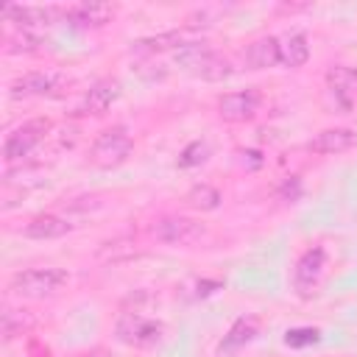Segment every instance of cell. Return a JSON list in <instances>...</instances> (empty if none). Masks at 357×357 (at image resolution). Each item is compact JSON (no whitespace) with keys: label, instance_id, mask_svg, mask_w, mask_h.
Returning a JSON list of instances; mask_svg holds the SVG:
<instances>
[{"label":"cell","instance_id":"cell-1","mask_svg":"<svg viewBox=\"0 0 357 357\" xmlns=\"http://www.w3.org/2000/svg\"><path fill=\"white\" fill-rule=\"evenodd\" d=\"M67 282V273L59 268H31L11 276V290L25 298H45L53 296Z\"/></svg>","mask_w":357,"mask_h":357},{"label":"cell","instance_id":"cell-2","mask_svg":"<svg viewBox=\"0 0 357 357\" xmlns=\"http://www.w3.org/2000/svg\"><path fill=\"white\" fill-rule=\"evenodd\" d=\"M176 56H178V64H184V70H190L204 81H223L231 75V64L223 56L212 53L206 45H192Z\"/></svg>","mask_w":357,"mask_h":357},{"label":"cell","instance_id":"cell-3","mask_svg":"<svg viewBox=\"0 0 357 357\" xmlns=\"http://www.w3.org/2000/svg\"><path fill=\"white\" fill-rule=\"evenodd\" d=\"M201 234H204V226L184 215H170V218H162L153 223V237L167 245H190V243L201 240Z\"/></svg>","mask_w":357,"mask_h":357},{"label":"cell","instance_id":"cell-4","mask_svg":"<svg viewBox=\"0 0 357 357\" xmlns=\"http://www.w3.org/2000/svg\"><path fill=\"white\" fill-rule=\"evenodd\" d=\"M128 153H131V137L123 128H109L92 142V162L100 167L120 165L126 162Z\"/></svg>","mask_w":357,"mask_h":357},{"label":"cell","instance_id":"cell-5","mask_svg":"<svg viewBox=\"0 0 357 357\" xmlns=\"http://www.w3.org/2000/svg\"><path fill=\"white\" fill-rule=\"evenodd\" d=\"M192 45H204L201 42V33L195 28H181V31H170V33H159V36H151V39H139L134 45V53L137 56H156L162 50H187Z\"/></svg>","mask_w":357,"mask_h":357},{"label":"cell","instance_id":"cell-6","mask_svg":"<svg viewBox=\"0 0 357 357\" xmlns=\"http://www.w3.org/2000/svg\"><path fill=\"white\" fill-rule=\"evenodd\" d=\"M47 128H50V123H47V120H31V123L20 126L17 131H11V134H8L6 145H3V156H6L8 162L28 156V153L36 148V142L42 139V134H45Z\"/></svg>","mask_w":357,"mask_h":357},{"label":"cell","instance_id":"cell-7","mask_svg":"<svg viewBox=\"0 0 357 357\" xmlns=\"http://www.w3.org/2000/svg\"><path fill=\"white\" fill-rule=\"evenodd\" d=\"M117 337L126 340V343H153L162 337V324L156 321H148L142 318L139 312H123L120 321H117Z\"/></svg>","mask_w":357,"mask_h":357},{"label":"cell","instance_id":"cell-8","mask_svg":"<svg viewBox=\"0 0 357 357\" xmlns=\"http://www.w3.org/2000/svg\"><path fill=\"white\" fill-rule=\"evenodd\" d=\"M259 109V95L254 89H243V92H229L218 100V114L229 123H243L251 120Z\"/></svg>","mask_w":357,"mask_h":357},{"label":"cell","instance_id":"cell-9","mask_svg":"<svg viewBox=\"0 0 357 357\" xmlns=\"http://www.w3.org/2000/svg\"><path fill=\"white\" fill-rule=\"evenodd\" d=\"M64 17L81 28H100L114 17V6H109V3H75V6L64 8Z\"/></svg>","mask_w":357,"mask_h":357},{"label":"cell","instance_id":"cell-10","mask_svg":"<svg viewBox=\"0 0 357 357\" xmlns=\"http://www.w3.org/2000/svg\"><path fill=\"white\" fill-rule=\"evenodd\" d=\"M357 145V134L351 128H326L321 134H315L310 139V151L312 153H324V156H332V153H343L349 148Z\"/></svg>","mask_w":357,"mask_h":357},{"label":"cell","instance_id":"cell-11","mask_svg":"<svg viewBox=\"0 0 357 357\" xmlns=\"http://www.w3.org/2000/svg\"><path fill=\"white\" fill-rule=\"evenodd\" d=\"M3 17H6L8 22H14L17 31L33 33L36 28L50 25L53 11H50V8H33V6H6V8H3Z\"/></svg>","mask_w":357,"mask_h":357},{"label":"cell","instance_id":"cell-12","mask_svg":"<svg viewBox=\"0 0 357 357\" xmlns=\"http://www.w3.org/2000/svg\"><path fill=\"white\" fill-rule=\"evenodd\" d=\"M61 84H64V78L56 73H25L20 81H14L11 92L14 95H36V98L39 95H56Z\"/></svg>","mask_w":357,"mask_h":357},{"label":"cell","instance_id":"cell-13","mask_svg":"<svg viewBox=\"0 0 357 357\" xmlns=\"http://www.w3.org/2000/svg\"><path fill=\"white\" fill-rule=\"evenodd\" d=\"M276 61H282V45L273 36H262L245 47V64L251 70H268Z\"/></svg>","mask_w":357,"mask_h":357},{"label":"cell","instance_id":"cell-14","mask_svg":"<svg viewBox=\"0 0 357 357\" xmlns=\"http://www.w3.org/2000/svg\"><path fill=\"white\" fill-rule=\"evenodd\" d=\"M117 95H120V84H117V81H98V84L86 92V98H84V103H81V112H84V114H103V112L117 100Z\"/></svg>","mask_w":357,"mask_h":357},{"label":"cell","instance_id":"cell-15","mask_svg":"<svg viewBox=\"0 0 357 357\" xmlns=\"http://www.w3.org/2000/svg\"><path fill=\"white\" fill-rule=\"evenodd\" d=\"M321 268H324V248H310L296 265V287L301 293H310L321 276Z\"/></svg>","mask_w":357,"mask_h":357},{"label":"cell","instance_id":"cell-16","mask_svg":"<svg viewBox=\"0 0 357 357\" xmlns=\"http://www.w3.org/2000/svg\"><path fill=\"white\" fill-rule=\"evenodd\" d=\"M67 231H70V223L56 218V215H39L25 226V234L33 237V240H56Z\"/></svg>","mask_w":357,"mask_h":357},{"label":"cell","instance_id":"cell-17","mask_svg":"<svg viewBox=\"0 0 357 357\" xmlns=\"http://www.w3.org/2000/svg\"><path fill=\"white\" fill-rule=\"evenodd\" d=\"M310 59V45L304 33H293L282 42V64L284 67H301Z\"/></svg>","mask_w":357,"mask_h":357},{"label":"cell","instance_id":"cell-18","mask_svg":"<svg viewBox=\"0 0 357 357\" xmlns=\"http://www.w3.org/2000/svg\"><path fill=\"white\" fill-rule=\"evenodd\" d=\"M326 84H329V89L335 92V98H337L343 106H351V98H354L351 70H346V67H332V70L326 73Z\"/></svg>","mask_w":357,"mask_h":357},{"label":"cell","instance_id":"cell-19","mask_svg":"<svg viewBox=\"0 0 357 357\" xmlns=\"http://www.w3.org/2000/svg\"><path fill=\"white\" fill-rule=\"evenodd\" d=\"M187 201H190V206H195V209H201V212H212V209L220 206L223 198H220V192H218L215 187H209V184H198V187L190 190Z\"/></svg>","mask_w":357,"mask_h":357},{"label":"cell","instance_id":"cell-20","mask_svg":"<svg viewBox=\"0 0 357 357\" xmlns=\"http://www.w3.org/2000/svg\"><path fill=\"white\" fill-rule=\"evenodd\" d=\"M254 335H257V324H254V321L240 318V321H237V324L229 329L226 340L220 343V351H229V349H234V346H240V343H248Z\"/></svg>","mask_w":357,"mask_h":357},{"label":"cell","instance_id":"cell-21","mask_svg":"<svg viewBox=\"0 0 357 357\" xmlns=\"http://www.w3.org/2000/svg\"><path fill=\"white\" fill-rule=\"evenodd\" d=\"M31 326V315L25 310H6L3 312V335L6 337H14V335H22V329Z\"/></svg>","mask_w":357,"mask_h":357},{"label":"cell","instance_id":"cell-22","mask_svg":"<svg viewBox=\"0 0 357 357\" xmlns=\"http://www.w3.org/2000/svg\"><path fill=\"white\" fill-rule=\"evenodd\" d=\"M206 145L204 142H192V145H187L184 148V153H181V159H178V165L181 167H195V165H201V162H206Z\"/></svg>","mask_w":357,"mask_h":357},{"label":"cell","instance_id":"cell-23","mask_svg":"<svg viewBox=\"0 0 357 357\" xmlns=\"http://www.w3.org/2000/svg\"><path fill=\"white\" fill-rule=\"evenodd\" d=\"M131 254H134V248H131L126 240H117V243H106L98 257L106 259V262H109V259L114 262V259H123V257H131Z\"/></svg>","mask_w":357,"mask_h":357},{"label":"cell","instance_id":"cell-24","mask_svg":"<svg viewBox=\"0 0 357 357\" xmlns=\"http://www.w3.org/2000/svg\"><path fill=\"white\" fill-rule=\"evenodd\" d=\"M315 340H318L315 329H293V332H287V343L290 346H307V343H315Z\"/></svg>","mask_w":357,"mask_h":357},{"label":"cell","instance_id":"cell-25","mask_svg":"<svg viewBox=\"0 0 357 357\" xmlns=\"http://www.w3.org/2000/svg\"><path fill=\"white\" fill-rule=\"evenodd\" d=\"M298 192H301V181L296 178V176H290L282 187H279V195L284 198V201H293V198H298Z\"/></svg>","mask_w":357,"mask_h":357},{"label":"cell","instance_id":"cell-26","mask_svg":"<svg viewBox=\"0 0 357 357\" xmlns=\"http://www.w3.org/2000/svg\"><path fill=\"white\" fill-rule=\"evenodd\" d=\"M351 86H354V95H357V73H351Z\"/></svg>","mask_w":357,"mask_h":357}]
</instances>
